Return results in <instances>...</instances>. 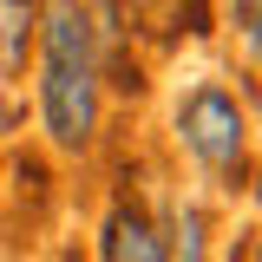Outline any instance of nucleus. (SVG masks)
<instances>
[{
    "label": "nucleus",
    "mask_w": 262,
    "mask_h": 262,
    "mask_svg": "<svg viewBox=\"0 0 262 262\" xmlns=\"http://www.w3.org/2000/svg\"><path fill=\"white\" fill-rule=\"evenodd\" d=\"M39 131L59 151H92L105 118V72L85 0H39Z\"/></svg>",
    "instance_id": "nucleus-1"
},
{
    "label": "nucleus",
    "mask_w": 262,
    "mask_h": 262,
    "mask_svg": "<svg viewBox=\"0 0 262 262\" xmlns=\"http://www.w3.org/2000/svg\"><path fill=\"white\" fill-rule=\"evenodd\" d=\"M177 144L190 151V164L216 184V190H243L249 184V112L223 79H196L170 112Z\"/></svg>",
    "instance_id": "nucleus-2"
},
{
    "label": "nucleus",
    "mask_w": 262,
    "mask_h": 262,
    "mask_svg": "<svg viewBox=\"0 0 262 262\" xmlns=\"http://www.w3.org/2000/svg\"><path fill=\"white\" fill-rule=\"evenodd\" d=\"M98 262H170V249H164V229L131 196H118L98 223Z\"/></svg>",
    "instance_id": "nucleus-3"
},
{
    "label": "nucleus",
    "mask_w": 262,
    "mask_h": 262,
    "mask_svg": "<svg viewBox=\"0 0 262 262\" xmlns=\"http://www.w3.org/2000/svg\"><path fill=\"white\" fill-rule=\"evenodd\" d=\"M131 33H151V39H203L210 33V0H125Z\"/></svg>",
    "instance_id": "nucleus-4"
},
{
    "label": "nucleus",
    "mask_w": 262,
    "mask_h": 262,
    "mask_svg": "<svg viewBox=\"0 0 262 262\" xmlns=\"http://www.w3.org/2000/svg\"><path fill=\"white\" fill-rule=\"evenodd\" d=\"M39 46V0H0V72L20 79Z\"/></svg>",
    "instance_id": "nucleus-5"
},
{
    "label": "nucleus",
    "mask_w": 262,
    "mask_h": 262,
    "mask_svg": "<svg viewBox=\"0 0 262 262\" xmlns=\"http://www.w3.org/2000/svg\"><path fill=\"white\" fill-rule=\"evenodd\" d=\"M164 249H170V262H203V256H210V216H203L196 203H170Z\"/></svg>",
    "instance_id": "nucleus-6"
},
{
    "label": "nucleus",
    "mask_w": 262,
    "mask_h": 262,
    "mask_svg": "<svg viewBox=\"0 0 262 262\" xmlns=\"http://www.w3.org/2000/svg\"><path fill=\"white\" fill-rule=\"evenodd\" d=\"M229 20H236V39L249 46V59L262 66V0H236V7H229Z\"/></svg>",
    "instance_id": "nucleus-7"
},
{
    "label": "nucleus",
    "mask_w": 262,
    "mask_h": 262,
    "mask_svg": "<svg viewBox=\"0 0 262 262\" xmlns=\"http://www.w3.org/2000/svg\"><path fill=\"white\" fill-rule=\"evenodd\" d=\"M256 203H262V164H256Z\"/></svg>",
    "instance_id": "nucleus-8"
},
{
    "label": "nucleus",
    "mask_w": 262,
    "mask_h": 262,
    "mask_svg": "<svg viewBox=\"0 0 262 262\" xmlns=\"http://www.w3.org/2000/svg\"><path fill=\"white\" fill-rule=\"evenodd\" d=\"M256 262H262V236H256Z\"/></svg>",
    "instance_id": "nucleus-9"
}]
</instances>
